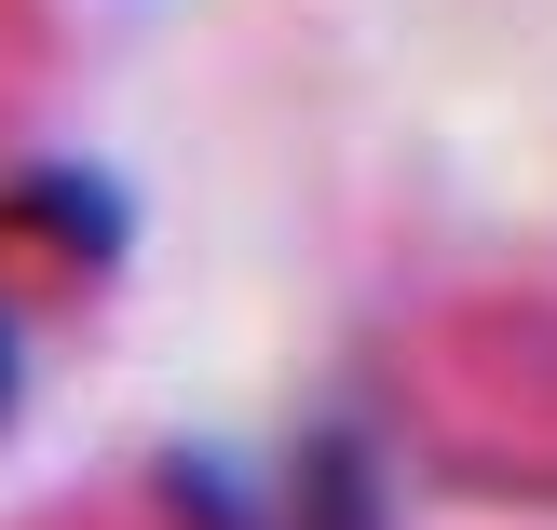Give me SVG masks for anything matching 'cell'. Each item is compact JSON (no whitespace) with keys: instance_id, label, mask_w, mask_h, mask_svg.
<instances>
[{"instance_id":"3957f363","label":"cell","mask_w":557,"mask_h":530,"mask_svg":"<svg viewBox=\"0 0 557 530\" xmlns=\"http://www.w3.org/2000/svg\"><path fill=\"white\" fill-rule=\"evenodd\" d=\"M54 530H177V517H136V504H96V517H54Z\"/></svg>"},{"instance_id":"7a4b0ae2","label":"cell","mask_w":557,"mask_h":530,"mask_svg":"<svg viewBox=\"0 0 557 530\" xmlns=\"http://www.w3.org/2000/svg\"><path fill=\"white\" fill-rule=\"evenodd\" d=\"M27 69H41V0H0V109L27 96Z\"/></svg>"},{"instance_id":"6da1fadb","label":"cell","mask_w":557,"mask_h":530,"mask_svg":"<svg viewBox=\"0 0 557 530\" xmlns=\"http://www.w3.org/2000/svg\"><path fill=\"white\" fill-rule=\"evenodd\" d=\"M395 408L462 490L557 504V299L490 286V299L422 313L395 354Z\"/></svg>"}]
</instances>
